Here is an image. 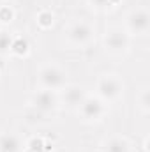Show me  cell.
<instances>
[{
  "label": "cell",
  "instance_id": "5b68a950",
  "mask_svg": "<svg viewBox=\"0 0 150 152\" xmlns=\"http://www.w3.org/2000/svg\"><path fill=\"white\" fill-rule=\"evenodd\" d=\"M131 37H145L149 36L150 30V12L147 7H136L131 9L125 18H124V27H122Z\"/></svg>",
  "mask_w": 150,
  "mask_h": 152
},
{
  "label": "cell",
  "instance_id": "9a60e30c",
  "mask_svg": "<svg viewBox=\"0 0 150 152\" xmlns=\"http://www.w3.org/2000/svg\"><path fill=\"white\" fill-rule=\"evenodd\" d=\"M48 147L46 140L41 138V136H32L27 143H25V151L27 152H44Z\"/></svg>",
  "mask_w": 150,
  "mask_h": 152
},
{
  "label": "cell",
  "instance_id": "277c9868",
  "mask_svg": "<svg viewBox=\"0 0 150 152\" xmlns=\"http://www.w3.org/2000/svg\"><path fill=\"white\" fill-rule=\"evenodd\" d=\"M37 85L44 90L60 92L67 85V73L57 64H44L37 71Z\"/></svg>",
  "mask_w": 150,
  "mask_h": 152
},
{
  "label": "cell",
  "instance_id": "ba28073f",
  "mask_svg": "<svg viewBox=\"0 0 150 152\" xmlns=\"http://www.w3.org/2000/svg\"><path fill=\"white\" fill-rule=\"evenodd\" d=\"M87 97V92L81 85H66L62 90H60V103H64L67 108H73V110H78V106L81 104V101Z\"/></svg>",
  "mask_w": 150,
  "mask_h": 152
},
{
  "label": "cell",
  "instance_id": "30bf717a",
  "mask_svg": "<svg viewBox=\"0 0 150 152\" xmlns=\"http://www.w3.org/2000/svg\"><path fill=\"white\" fill-rule=\"evenodd\" d=\"M101 152H133V149H131V143H129L127 138L113 134V136L106 138L103 142Z\"/></svg>",
  "mask_w": 150,
  "mask_h": 152
},
{
  "label": "cell",
  "instance_id": "ac0fdd59",
  "mask_svg": "<svg viewBox=\"0 0 150 152\" xmlns=\"http://www.w3.org/2000/svg\"><path fill=\"white\" fill-rule=\"evenodd\" d=\"M0 2H11V0H0Z\"/></svg>",
  "mask_w": 150,
  "mask_h": 152
},
{
  "label": "cell",
  "instance_id": "8fae6325",
  "mask_svg": "<svg viewBox=\"0 0 150 152\" xmlns=\"http://www.w3.org/2000/svg\"><path fill=\"white\" fill-rule=\"evenodd\" d=\"M136 110L143 117L150 113V87L143 85L136 90Z\"/></svg>",
  "mask_w": 150,
  "mask_h": 152
},
{
  "label": "cell",
  "instance_id": "8992f818",
  "mask_svg": "<svg viewBox=\"0 0 150 152\" xmlns=\"http://www.w3.org/2000/svg\"><path fill=\"white\" fill-rule=\"evenodd\" d=\"M106 113H108V104L103 99H99L95 94L94 96L87 94V97L78 106L79 118L83 122H87V124H97V122H101L106 117Z\"/></svg>",
  "mask_w": 150,
  "mask_h": 152
},
{
  "label": "cell",
  "instance_id": "9c48e42d",
  "mask_svg": "<svg viewBox=\"0 0 150 152\" xmlns=\"http://www.w3.org/2000/svg\"><path fill=\"white\" fill-rule=\"evenodd\" d=\"M25 143L20 138V134L12 131H4L0 133V152H23Z\"/></svg>",
  "mask_w": 150,
  "mask_h": 152
},
{
  "label": "cell",
  "instance_id": "6da1fadb",
  "mask_svg": "<svg viewBox=\"0 0 150 152\" xmlns=\"http://www.w3.org/2000/svg\"><path fill=\"white\" fill-rule=\"evenodd\" d=\"M95 41V27L87 20L71 21L64 28V42L69 50H85Z\"/></svg>",
  "mask_w": 150,
  "mask_h": 152
},
{
  "label": "cell",
  "instance_id": "d6986e66",
  "mask_svg": "<svg viewBox=\"0 0 150 152\" xmlns=\"http://www.w3.org/2000/svg\"><path fill=\"white\" fill-rule=\"evenodd\" d=\"M0 75H2V69H0Z\"/></svg>",
  "mask_w": 150,
  "mask_h": 152
},
{
  "label": "cell",
  "instance_id": "7a4b0ae2",
  "mask_svg": "<svg viewBox=\"0 0 150 152\" xmlns=\"http://www.w3.org/2000/svg\"><path fill=\"white\" fill-rule=\"evenodd\" d=\"M125 83L117 73H103L95 80V96L103 99L106 104L118 101L124 96Z\"/></svg>",
  "mask_w": 150,
  "mask_h": 152
},
{
  "label": "cell",
  "instance_id": "7c38bea8",
  "mask_svg": "<svg viewBox=\"0 0 150 152\" xmlns=\"http://www.w3.org/2000/svg\"><path fill=\"white\" fill-rule=\"evenodd\" d=\"M28 53H30V42H28V39L23 37V36H12V42H11V51H9V55L23 58V57H27Z\"/></svg>",
  "mask_w": 150,
  "mask_h": 152
},
{
  "label": "cell",
  "instance_id": "52a82bcc",
  "mask_svg": "<svg viewBox=\"0 0 150 152\" xmlns=\"http://www.w3.org/2000/svg\"><path fill=\"white\" fill-rule=\"evenodd\" d=\"M30 108L39 115L55 113L60 108L58 92H51V90H44V88L36 90L30 97Z\"/></svg>",
  "mask_w": 150,
  "mask_h": 152
},
{
  "label": "cell",
  "instance_id": "2e32d148",
  "mask_svg": "<svg viewBox=\"0 0 150 152\" xmlns=\"http://www.w3.org/2000/svg\"><path fill=\"white\" fill-rule=\"evenodd\" d=\"M11 42H12V34L0 30V58L7 57L11 51Z\"/></svg>",
  "mask_w": 150,
  "mask_h": 152
},
{
  "label": "cell",
  "instance_id": "3957f363",
  "mask_svg": "<svg viewBox=\"0 0 150 152\" xmlns=\"http://www.w3.org/2000/svg\"><path fill=\"white\" fill-rule=\"evenodd\" d=\"M131 44H133V37L122 27H110L103 36V48L106 53L113 57L127 55L131 50Z\"/></svg>",
  "mask_w": 150,
  "mask_h": 152
},
{
  "label": "cell",
  "instance_id": "5bb4252c",
  "mask_svg": "<svg viewBox=\"0 0 150 152\" xmlns=\"http://www.w3.org/2000/svg\"><path fill=\"white\" fill-rule=\"evenodd\" d=\"M36 23H37L39 28L48 30V28H51L53 23H55V14H53L51 11H48V9H42V11H39L37 16H36Z\"/></svg>",
  "mask_w": 150,
  "mask_h": 152
},
{
  "label": "cell",
  "instance_id": "4fadbf2b",
  "mask_svg": "<svg viewBox=\"0 0 150 152\" xmlns=\"http://www.w3.org/2000/svg\"><path fill=\"white\" fill-rule=\"evenodd\" d=\"M87 2L92 9H95L99 12H110L122 4V0H87Z\"/></svg>",
  "mask_w": 150,
  "mask_h": 152
},
{
  "label": "cell",
  "instance_id": "e0dca14e",
  "mask_svg": "<svg viewBox=\"0 0 150 152\" xmlns=\"http://www.w3.org/2000/svg\"><path fill=\"white\" fill-rule=\"evenodd\" d=\"M14 16H16V12H14V9H12L9 4L0 5V25H7V23H11V21L14 20Z\"/></svg>",
  "mask_w": 150,
  "mask_h": 152
}]
</instances>
